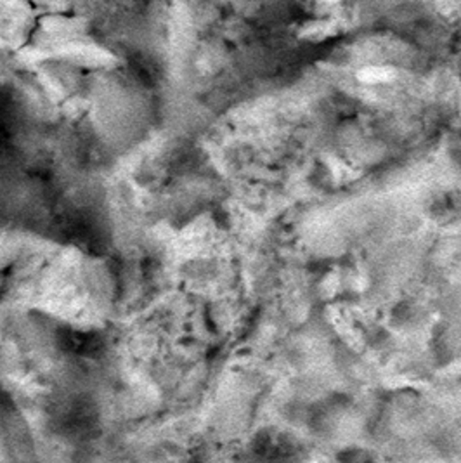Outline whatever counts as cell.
<instances>
[{
    "mask_svg": "<svg viewBox=\"0 0 461 463\" xmlns=\"http://www.w3.org/2000/svg\"><path fill=\"white\" fill-rule=\"evenodd\" d=\"M357 79L364 84H387L396 79V70L387 66H368L359 70Z\"/></svg>",
    "mask_w": 461,
    "mask_h": 463,
    "instance_id": "cell-1",
    "label": "cell"
}]
</instances>
